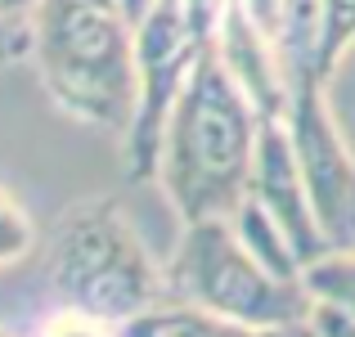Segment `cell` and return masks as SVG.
<instances>
[{
    "label": "cell",
    "mask_w": 355,
    "mask_h": 337,
    "mask_svg": "<svg viewBox=\"0 0 355 337\" xmlns=\"http://www.w3.org/2000/svg\"><path fill=\"white\" fill-rule=\"evenodd\" d=\"M261 121V108L230 77L216 45L207 41L171 108L157 157V184L180 221L239 211V202L252 193Z\"/></svg>",
    "instance_id": "cell-1"
},
{
    "label": "cell",
    "mask_w": 355,
    "mask_h": 337,
    "mask_svg": "<svg viewBox=\"0 0 355 337\" xmlns=\"http://www.w3.org/2000/svg\"><path fill=\"white\" fill-rule=\"evenodd\" d=\"M32 68L68 117L126 130L139 95L135 27L117 0H41L32 23Z\"/></svg>",
    "instance_id": "cell-2"
},
{
    "label": "cell",
    "mask_w": 355,
    "mask_h": 337,
    "mask_svg": "<svg viewBox=\"0 0 355 337\" xmlns=\"http://www.w3.org/2000/svg\"><path fill=\"white\" fill-rule=\"evenodd\" d=\"M45 279L63 306L108 324L148 311L166 297V270L144 248L117 198H77L59 211L45 239Z\"/></svg>",
    "instance_id": "cell-3"
},
{
    "label": "cell",
    "mask_w": 355,
    "mask_h": 337,
    "mask_svg": "<svg viewBox=\"0 0 355 337\" xmlns=\"http://www.w3.org/2000/svg\"><path fill=\"white\" fill-rule=\"evenodd\" d=\"M166 297L198 306L216 320L243 324V329H284L311 315V288L279 279L257 261V252L239 239L230 216L184 221L175 257L166 266Z\"/></svg>",
    "instance_id": "cell-4"
},
{
    "label": "cell",
    "mask_w": 355,
    "mask_h": 337,
    "mask_svg": "<svg viewBox=\"0 0 355 337\" xmlns=\"http://www.w3.org/2000/svg\"><path fill=\"white\" fill-rule=\"evenodd\" d=\"M207 36L193 27L184 0H157L153 14L135 27V54H139V95L130 112L126 135V175L135 184L157 180V157H162V135L171 108L198 63Z\"/></svg>",
    "instance_id": "cell-5"
},
{
    "label": "cell",
    "mask_w": 355,
    "mask_h": 337,
    "mask_svg": "<svg viewBox=\"0 0 355 337\" xmlns=\"http://www.w3.org/2000/svg\"><path fill=\"white\" fill-rule=\"evenodd\" d=\"M288 126H293V148H297L306 193H311L329 243L333 248H355V153L342 135L338 117H333L329 99H324L320 77L297 81Z\"/></svg>",
    "instance_id": "cell-6"
},
{
    "label": "cell",
    "mask_w": 355,
    "mask_h": 337,
    "mask_svg": "<svg viewBox=\"0 0 355 337\" xmlns=\"http://www.w3.org/2000/svg\"><path fill=\"white\" fill-rule=\"evenodd\" d=\"M252 198L284 225V234L293 239L302 266H311L315 257H324V252L333 248L329 234H324V225H320V216H315L311 193H306L288 117H266V121H261L257 171H252Z\"/></svg>",
    "instance_id": "cell-7"
},
{
    "label": "cell",
    "mask_w": 355,
    "mask_h": 337,
    "mask_svg": "<svg viewBox=\"0 0 355 337\" xmlns=\"http://www.w3.org/2000/svg\"><path fill=\"white\" fill-rule=\"evenodd\" d=\"M211 45H216L220 63L230 68V77L261 108V117H288V108H293V77H288L275 41L243 9V0H230L225 5L216 32H211Z\"/></svg>",
    "instance_id": "cell-8"
},
{
    "label": "cell",
    "mask_w": 355,
    "mask_h": 337,
    "mask_svg": "<svg viewBox=\"0 0 355 337\" xmlns=\"http://www.w3.org/2000/svg\"><path fill=\"white\" fill-rule=\"evenodd\" d=\"M230 225H234V230H239V239L248 243L252 252H257V261H261L266 270H275L279 279H293V284H302L306 266H302V257H297L293 239H288V234H284V225L270 216V211L261 207V202L252 198V193L239 202V211L230 216Z\"/></svg>",
    "instance_id": "cell-9"
},
{
    "label": "cell",
    "mask_w": 355,
    "mask_h": 337,
    "mask_svg": "<svg viewBox=\"0 0 355 337\" xmlns=\"http://www.w3.org/2000/svg\"><path fill=\"white\" fill-rule=\"evenodd\" d=\"M220 324L225 320H216V315L180 302V297H162V302H153L148 311L121 320L117 337H216Z\"/></svg>",
    "instance_id": "cell-10"
},
{
    "label": "cell",
    "mask_w": 355,
    "mask_h": 337,
    "mask_svg": "<svg viewBox=\"0 0 355 337\" xmlns=\"http://www.w3.org/2000/svg\"><path fill=\"white\" fill-rule=\"evenodd\" d=\"M302 279L315 302H333L347 315H355V248H329L306 266Z\"/></svg>",
    "instance_id": "cell-11"
},
{
    "label": "cell",
    "mask_w": 355,
    "mask_h": 337,
    "mask_svg": "<svg viewBox=\"0 0 355 337\" xmlns=\"http://www.w3.org/2000/svg\"><path fill=\"white\" fill-rule=\"evenodd\" d=\"M355 50V0H324V27H320V54L315 77L333 81L338 63Z\"/></svg>",
    "instance_id": "cell-12"
},
{
    "label": "cell",
    "mask_w": 355,
    "mask_h": 337,
    "mask_svg": "<svg viewBox=\"0 0 355 337\" xmlns=\"http://www.w3.org/2000/svg\"><path fill=\"white\" fill-rule=\"evenodd\" d=\"M36 248V225L27 216V207L0 184V266H18L23 257H32Z\"/></svg>",
    "instance_id": "cell-13"
},
{
    "label": "cell",
    "mask_w": 355,
    "mask_h": 337,
    "mask_svg": "<svg viewBox=\"0 0 355 337\" xmlns=\"http://www.w3.org/2000/svg\"><path fill=\"white\" fill-rule=\"evenodd\" d=\"M41 0H0V68L32 59V23Z\"/></svg>",
    "instance_id": "cell-14"
},
{
    "label": "cell",
    "mask_w": 355,
    "mask_h": 337,
    "mask_svg": "<svg viewBox=\"0 0 355 337\" xmlns=\"http://www.w3.org/2000/svg\"><path fill=\"white\" fill-rule=\"evenodd\" d=\"M41 337H117V324L99 320L90 311H77V306H59L41 324Z\"/></svg>",
    "instance_id": "cell-15"
},
{
    "label": "cell",
    "mask_w": 355,
    "mask_h": 337,
    "mask_svg": "<svg viewBox=\"0 0 355 337\" xmlns=\"http://www.w3.org/2000/svg\"><path fill=\"white\" fill-rule=\"evenodd\" d=\"M184 5H189L193 27H198V32L211 41V32H216V23H220V14H225V5H230V0H184Z\"/></svg>",
    "instance_id": "cell-16"
},
{
    "label": "cell",
    "mask_w": 355,
    "mask_h": 337,
    "mask_svg": "<svg viewBox=\"0 0 355 337\" xmlns=\"http://www.w3.org/2000/svg\"><path fill=\"white\" fill-rule=\"evenodd\" d=\"M117 5H121V14L130 18V27H139L148 14H153V5H157V0H117Z\"/></svg>",
    "instance_id": "cell-17"
},
{
    "label": "cell",
    "mask_w": 355,
    "mask_h": 337,
    "mask_svg": "<svg viewBox=\"0 0 355 337\" xmlns=\"http://www.w3.org/2000/svg\"><path fill=\"white\" fill-rule=\"evenodd\" d=\"M266 337H324L311 320H297V324H284V329H270Z\"/></svg>",
    "instance_id": "cell-18"
},
{
    "label": "cell",
    "mask_w": 355,
    "mask_h": 337,
    "mask_svg": "<svg viewBox=\"0 0 355 337\" xmlns=\"http://www.w3.org/2000/svg\"><path fill=\"white\" fill-rule=\"evenodd\" d=\"M216 337H266V333H257V329H243V324H230V320H225Z\"/></svg>",
    "instance_id": "cell-19"
},
{
    "label": "cell",
    "mask_w": 355,
    "mask_h": 337,
    "mask_svg": "<svg viewBox=\"0 0 355 337\" xmlns=\"http://www.w3.org/2000/svg\"><path fill=\"white\" fill-rule=\"evenodd\" d=\"M0 337H14V333H9V329H0Z\"/></svg>",
    "instance_id": "cell-20"
}]
</instances>
